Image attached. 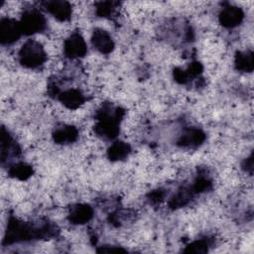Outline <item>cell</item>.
Here are the masks:
<instances>
[{"instance_id":"obj_10","label":"cell","mask_w":254,"mask_h":254,"mask_svg":"<svg viewBox=\"0 0 254 254\" xmlns=\"http://www.w3.org/2000/svg\"><path fill=\"white\" fill-rule=\"evenodd\" d=\"M205 140V134L198 128H190L180 137L178 145L184 148H196Z\"/></svg>"},{"instance_id":"obj_13","label":"cell","mask_w":254,"mask_h":254,"mask_svg":"<svg viewBox=\"0 0 254 254\" xmlns=\"http://www.w3.org/2000/svg\"><path fill=\"white\" fill-rule=\"evenodd\" d=\"M77 129L74 126L68 125L57 129L53 134V138L54 141L58 144H66L74 142L77 138Z\"/></svg>"},{"instance_id":"obj_23","label":"cell","mask_w":254,"mask_h":254,"mask_svg":"<svg viewBox=\"0 0 254 254\" xmlns=\"http://www.w3.org/2000/svg\"><path fill=\"white\" fill-rule=\"evenodd\" d=\"M252 166H253V160H252V156H250L249 158H247V159L244 161L242 167H243L246 171H248V172L251 174V173H252V168H253Z\"/></svg>"},{"instance_id":"obj_6","label":"cell","mask_w":254,"mask_h":254,"mask_svg":"<svg viewBox=\"0 0 254 254\" xmlns=\"http://www.w3.org/2000/svg\"><path fill=\"white\" fill-rule=\"evenodd\" d=\"M64 50L65 56L70 59L81 58L87 52L86 44H85L83 38L81 37V35L78 33L71 34L65 40L64 45Z\"/></svg>"},{"instance_id":"obj_11","label":"cell","mask_w":254,"mask_h":254,"mask_svg":"<svg viewBox=\"0 0 254 254\" xmlns=\"http://www.w3.org/2000/svg\"><path fill=\"white\" fill-rule=\"evenodd\" d=\"M93 209L88 204H75L71 206L68 213V220L73 224H83L91 219Z\"/></svg>"},{"instance_id":"obj_15","label":"cell","mask_w":254,"mask_h":254,"mask_svg":"<svg viewBox=\"0 0 254 254\" xmlns=\"http://www.w3.org/2000/svg\"><path fill=\"white\" fill-rule=\"evenodd\" d=\"M16 144L14 143L11 135L8 131L2 127L1 128V161L4 163L8 156L12 154H16Z\"/></svg>"},{"instance_id":"obj_17","label":"cell","mask_w":254,"mask_h":254,"mask_svg":"<svg viewBox=\"0 0 254 254\" xmlns=\"http://www.w3.org/2000/svg\"><path fill=\"white\" fill-rule=\"evenodd\" d=\"M193 191L191 190V189H182L171 197L169 201V206L173 209L185 206L186 204L189 203Z\"/></svg>"},{"instance_id":"obj_1","label":"cell","mask_w":254,"mask_h":254,"mask_svg":"<svg viewBox=\"0 0 254 254\" xmlns=\"http://www.w3.org/2000/svg\"><path fill=\"white\" fill-rule=\"evenodd\" d=\"M55 234L56 228L49 223H45L41 227H35L31 223L21 221L11 216L8 220L5 236L3 239V245L27 241L34 238L51 237Z\"/></svg>"},{"instance_id":"obj_4","label":"cell","mask_w":254,"mask_h":254,"mask_svg":"<svg viewBox=\"0 0 254 254\" xmlns=\"http://www.w3.org/2000/svg\"><path fill=\"white\" fill-rule=\"evenodd\" d=\"M19 22L22 33L27 36L42 32L43 30H45L47 24L44 15L35 9L26 11Z\"/></svg>"},{"instance_id":"obj_18","label":"cell","mask_w":254,"mask_h":254,"mask_svg":"<svg viewBox=\"0 0 254 254\" xmlns=\"http://www.w3.org/2000/svg\"><path fill=\"white\" fill-rule=\"evenodd\" d=\"M33 174V169L30 165L26 163H17L14 164L10 169H9V175L12 178L25 181L29 179Z\"/></svg>"},{"instance_id":"obj_7","label":"cell","mask_w":254,"mask_h":254,"mask_svg":"<svg viewBox=\"0 0 254 254\" xmlns=\"http://www.w3.org/2000/svg\"><path fill=\"white\" fill-rule=\"evenodd\" d=\"M244 18L241 8L236 6H226L219 14V23L225 28H234L238 26Z\"/></svg>"},{"instance_id":"obj_5","label":"cell","mask_w":254,"mask_h":254,"mask_svg":"<svg viewBox=\"0 0 254 254\" xmlns=\"http://www.w3.org/2000/svg\"><path fill=\"white\" fill-rule=\"evenodd\" d=\"M23 35L20 22L11 18H2L0 21V42L2 45H10Z\"/></svg>"},{"instance_id":"obj_3","label":"cell","mask_w":254,"mask_h":254,"mask_svg":"<svg viewBox=\"0 0 254 254\" xmlns=\"http://www.w3.org/2000/svg\"><path fill=\"white\" fill-rule=\"evenodd\" d=\"M46 53L42 45L35 40H28L19 52V60L22 65L29 68H36L46 61Z\"/></svg>"},{"instance_id":"obj_20","label":"cell","mask_w":254,"mask_h":254,"mask_svg":"<svg viewBox=\"0 0 254 254\" xmlns=\"http://www.w3.org/2000/svg\"><path fill=\"white\" fill-rule=\"evenodd\" d=\"M116 4L117 3L110 2V1L99 2L96 4V14L99 17H108L113 13Z\"/></svg>"},{"instance_id":"obj_14","label":"cell","mask_w":254,"mask_h":254,"mask_svg":"<svg viewBox=\"0 0 254 254\" xmlns=\"http://www.w3.org/2000/svg\"><path fill=\"white\" fill-rule=\"evenodd\" d=\"M131 151V147L129 144L122 142V141H117L113 143L110 148L107 151V156L108 159L115 162V161H120L125 159Z\"/></svg>"},{"instance_id":"obj_2","label":"cell","mask_w":254,"mask_h":254,"mask_svg":"<svg viewBox=\"0 0 254 254\" xmlns=\"http://www.w3.org/2000/svg\"><path fill=\"white\" fill-rule=\"evenodd\" d=\"M124 115V110L116 107L111 111L109 106H103L96 114L97 123L94 131L97 136L104 139H114L119 133V123Z\"/></svg>"},{"instance_id":"obj_9","label":"cell","mask_w":254,"mask_h":254,"mask_svg":"<svg viewBox=\"0 0 254 254\" xmlns=\"http://www.w3.org/2000/svg\"><path fill=\"white\" fill-rule=\"evenodd\" d=\"M91 42L93 47L101 54H109L114 49V43L111 36L102 29L94 30L91 37Z\"/></svg>"},{"instance_id":"obj_21","label":"cell","mask_w":254,"mask_h":254,"mask_svg":"<svg viewBox=\"0 0 254 254\" xmlns=\"http://www.w3.org/2000/svg\"><path fill=\"white\" fill-rule=\"evenodd\" d=\"M210 188H211V182L209 181V179H207L206 177L200 176V177H197V179L195 180V182L193 183L190 189L193 191V193H198V192L205 191Z\"/></svg>"},{"instance_id":"obj_22","label":"cell","mask_w":254,"mask_h":254,"mask_svg":"<svg viewBox=\"0 0 254 254\" xmlns=\"http://www.w3.org/2000/svg\"><path fill=\"white\" fill-rule=\"evenodd\" d=\"M163 198H164V191H163L162 190H153V191L150 192V194H149V199H150L153 203H159L160 201H162Z\"/></svg>"},{"instance_id":"obj_16","label":"cell","mask_w":254,"mask_h":254,"mask_svg":"<svg viewBox=\"0 0 254 254\" xmlns=\"http://www.w3.org/2000/svg\"><path fill=\"white\" fill-rule=\"evenodd\" d=\"M254 66L253 53L251 51L238 52L235 56V67L241 71H252Z\"/></svg>"},{"instance_id":"obj_12","label":"cell","mask_w":254,"mask_h":254,"mask_svg":"<svg viewBox=\"0 0 254 254\" xmlns=\"http://www.w3.org/2000/svg\"><path fill=\"white\" fill-rule=\"evenodd\" d=\"M60 101L69 109L78 108L85 100L83 94L78 89H68L59 95Z\"/></svg>"},{"instance_id":"obj_19","label":"cell","mask_w":254,"mask_h":254,"mask_svg":"<svg viewBox=\"0 0 254 254\" xmlns=\"http://www.w3.org/2000/svg\"><path fill=\"white\" fill-rule=\"evenodd\" d=\"M208 250V244L205 240L199 239L191 242L187 248L184 250L185 253H193V254H203Z\"/></svg>"},{"instance_id":"obj_24","label":"cell","mask_w":254,"mask_h":254,"mask_svg":"<svg viewBox=\"0 0 254 254\" xmlns=\"http://www.w3.org/2000/svg\"><path fill=\"white\" fill-rule=\"evenodd\" d=\"M98 251H99V252H125L124 249H122V248H117V247H115V246H112V247H110V248H106V246H104V247H102L101 249H98Z\"/></svg>"},{"instance_id":"obj_8","label":"cell","mask_w":254,"mask_h":254,"mask_svg":"<svg viewBox=\"0 0 254 254\" xmlns=\"http://www.w3.org/2000/svg\"><path fill=\"white\" fill-rule=\"evenodd\" d=\"M45 9L59 21H67L71 16V6L66 1H47L43 3Z\"/></svg>"}]
</instances>
